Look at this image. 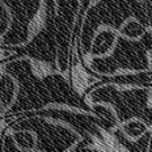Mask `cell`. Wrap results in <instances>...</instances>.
I'll list each match as a JSON object with an SVG mask.
<instances>
[{
    "label": "cell",
    "mask_w": 152,
    "mask_h": 152,
    "mask_svg": "<svg viewBox=\"0 0 152 152\" xmlns=\"http://www.w3.org/2000/svg\"><path fill=\"white\" fill-rule=\"evenodd\" d=\"M118 38V31H115L112 28H101L96 33L91 46V54L94 56L105 55L110 53L115 45V41Z\"/></svg>",
    "instance_id": "6da1fadb"
},
{
    "label": "cell",
    "mask_w": 152,
    "mask_h": 152,
    "mask_svg": "<svg viewBox=\"0 0 152 152\" xmlns=\"http://www.w3.org/2000/svg\"><path fill=\"white\" fill-rule=\"evenodd\" d=\"M17 81L13 76L4 74L0 77V106L9 107L15 102L17 96Z\"/></svg>",
    "instance_id": "7a4b0ae2"
},
{
    "label": "cell",
    "mask_w": 152,
    "mask_h": 152,
    "mask_svg": "<svg viewBox=\"0 0 152 152\" xmlns=\"http://www.w3.org/2000/svg\"><path fill=\"white\" fill-rule=\"evenodd\" d=\"M144 33H145V28L143 26V24L134 17H129L118 29L119 36H122L123 38L130 41L140 39L144 36Z\"/></svg>",
    "instance_id": "3957f363"
},
{
    "label": "cell",
    "mask_w": 152,
    "mask_h": 152,
    "mask_svg": "<svg viewBox=\"0 0 152 152\" xmlns=\"http://www.w3.org/2000/svg\"><path fill=\"white\" fill-rule=\"evenodd\" d=\"M145 125L140 119H130L127 123L122 126V131L129 140H138L145 132Z\"/></svg>",
    "instance_id": "277c9868"
},
{
    "label": "cell",
    "mask_w": 152,
    "mask_h": 152,
    "mask_svg": "<svg viewBox=\"0 0 152 152\" xmlns=\"http://www.w3.org/2000/svg\"><path fill=\"white\" fill-rule=\"evenodd\" d=\"M12 23H13V15L11 12V8L0 0V36H4L11 30Z\"/></svg>",
    "instance_id": "5b68a950"
}]
</instances>
